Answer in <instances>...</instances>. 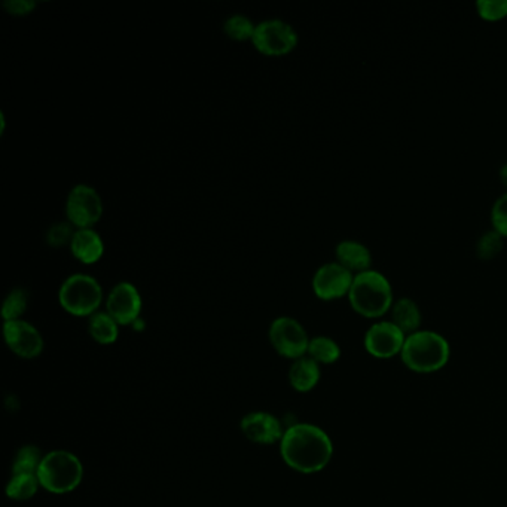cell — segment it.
<instances>
[{
    "label": "cell",
    "mask_w": 507,
    "mask_h": 507,
    "mask_svg": "<svg viewBox=\"0 0 507 507\" xmlns=\"http://www.w3.org/2000/svg\"><path fill=\"white\" fill-rule=\"evenodd\" d=\"M479 17L488 22H499L507 17V0H479L476 2Z\"/></svg>",
    "instance_id": "obj_26"
},
{
    "label": "cell",
    "mask_w": 507,
    "mask_h": 507,
    "mask_svg": "<svg viewBox=\"0 0 507 507\" xmlns=\"http://www.w3.org/2000/svg\"><path fill=\"white\" fill-rule=\"evenodd\" d=\"M306 356L311 357L319 365H333L340 361L341 347L329 336H315L310 340Z\"/></svg>",
    "instance_id": "obj_19"
},
{
    "label": "cell",
    "mask_w": 507,
    "mask_h": 507,
    "mask_svg": "<svg viewBox=\"0 0 507 507\" xmlns=\"http://www.w3.org/2000/svg\"><path fill=\"white\" fill-rule=\"evenodd\" d=\"M354 274L348 271L340 262H327L322 265L313 277V290L322 301H335L350 294Z\"/></svg>",
    "instance_id": "obj_10"
},
{
    "label": "cell",
    "mask_w": 507,
    "mask_h": 507,
    "mask_svg": "<svg viewBox=\"0 0 507 507\" xmlns=\"http://www.w3.org/2000/svg\"><path fill=\"white\" fill-rule=\"evenodd\" d=\"M391 322L407 336L418 332L423 322L418 304L411 298H400L394 302L391 306Z\"/></svg>",
    "instance_id": "obj_17"
},
{
    "label": "cell",
    "mask_w": 507,
    "mask_h": 507,
    "mask_svg": "<svg viewBox=\"0 0 507 507\" xmlns=\"http://www.w3.org/2000/svg\"><path fill=\"white\" fill-rule=\"evenodd\" d=\"M103 298V287L96 277L89 274H71L59 289L60 305L75 317H91L99 313Z\"/></svg>",
    "instance_id": "obj_5"
},
{
    "label": "cell",
    "mask_w": 507,
    "mask_h": 507,
    "mask_svg": "<svg viewBox=\"0 0 507 507\" xmlns=\"http://www.w3.org/2000/svg\"><path fill=\"white\" fill-rule=\"evenodd\" d=\"M142 308V295L130 281L117 283L106 299V313L112 315L119 326H133L140 319Z\"/></svg>",
    "instance_id": "obj_9"
},
{
    "label": "cell",
    "mask_w": 507,
    "mask_h": 507,
    "mask_svg": "<svg viewBox=\"0 0 507 507\" xmlns=\"http://www.w3.org/2000/svg\"><path fill=\"white\" fill-rule=\"evenodd\" d=\"M491 223L493 230L507 239V192L495 200L494 206L491 209Z\"/></svg>",
    "instance_id": "obj_27"
},
{
    "label": "cell",
    "mask_w": 507,
    "mask_h": 507,
    "mask_svg": "<svg viewBox=\"0 0 507 507\" xmlns=\"http://www.w3.org/2000/svg\"><path fill=\"white\" fill-rule=\"evenodd\" d=\"M298 32L281 18H268L256 24L252 43L260 54L280 57L289 54L298 45Z\"/></svg>",
    "instance_id": "obj_6"
},
{
    "label": "cell",
    "mask_w": 507,
    "mask_h": 507,
    "mask_svg": "<svg viewBox=\"0 0 507 507\" xmlns=\"http://www.w3.org/2000/svg\"><path fill=\"white\" fill-rule=\"evenodd\" d=\"M256 24L252 18H249L244 14H234L223 23V32L228 38L237 42H246L252 41L255 34Z\"/></svg>",
    "instance_id": "obj_21"
},
{
    "label": "cell",
    "mask_w": 507,
    "mask_h": 507,
    "mask_svg": "<svg viewBox=\"0 0 507 507\" xmlns=\"http://www.w3.org/2000/svg\"><path fill=\"white\" fill-rule=\"evenodd\" d=\"M400 357L412 372H437L448 363L451 347L437 332L418 331L407 336Z\"/></svg>",
    "instance_id": "obj_3"
},
{
    "label": "cell",
    "mask_w": 507,
    "mask_h": 507,
    "mask_svg": "<svg viewBox=\"0 0 507 507\" xmlns=\"http://www.w3.org/2000/svg\"><path fill=\"white\" fill-rule=\"evenodd\" d=\"M407 335L393 322L373 323L365 333L366 352L375 359H391L400 354Z\"/></svg>",
    "instance_id": "obj_11"
},
{
    "label": "cell",
    "mask_w": 507,
    "mask_h": 507,
    "mask_svg": "<svg viewBox=\"0 0 507 507\" xmlns=\"http://www.w3.org/2000/svg\"><path fill=\"white\" fill-rule=\"evenodd\" d=\"M89 332L92 340L99 344L110 345L119 336V324L106 311H99L89 317Z\"/></svg>",
    "instance_id": "obj_18"
},
{
    "label": "cell",
    "mask_w": 507,
    "mask_h": 507,
    "mask_svg": "<svg viewBox=\"0 0 507 507\" xmlns=\"http://www.w3.org/2000/svg\"><path fill=\"white\" fill-rule=\"evenodd\" d=\"M69 248L73 258L84 265L96 264L105 255V241L94 228L76 230Z\"/></svg>",
    "instance_id": "obj_14"
},
{
    "label": "cell",
    "mask_w": 507,
    "mask_h": 507,
    "mask_svg": "<svg viewBox=\"0 0 507 507\" xmlns=\"http://www.w3.org/2000/svg\"><path fill=\"white\" fill-rule=\"evenodd\" d=\"M336 262L352 271V274L363 273L371 269L372 253L365 244L356 239H344L335 249Z\"/></svg>",
    "instance_id": "obj_15"
},
{
    "label": "cell",
    "mask_w": 507,
    "mask_h": 507,
    "mask_svg": "<svg viewBox=\"0 0 507 507\" xmlns=\"http://www.w3.org/2000/svg\"><path fill=\"white\" fill-rule=\"evenodd\" d=\"M241 432L249 440L255 444L271 445L281 442L283 439V427L277 417L268 412H252L241 419L239 423Z\"/></svg>",
    "instance_id": "obj_13"
},
{
    "label": "cell",
    "mask_w": 507,
    "mask_h": 507,
    "mask_svg": "<svg viewBox=\"0 0 507 507\" xmlns=\"http://www.w3.org/2000/svg\"><path fill=\"white\" fill-rule=\"evenodd\" d=\"M500 181L507 188V164H504L503 167L500 168Z\"/></svg>",
    "instance_id": "obj_29"
},
{
    "label": "cell",
    "mask_w": 507,
    "mask_h": 507,
    "mask_svg": "<svg viewBox=\"0 0 507 507\" xmlns=\"http://www.w3.org/2000/svg\"><path fill=\"white\" fill-rule=\"evenodd\" d=\"M39 483L38 474H14L13 479L6 485V495L9 499L24 502V500L33 499L38 493Z\"/></svg>",
    "instance_id": "obj_20"
},
{
    "label": "cell",
    "mask_w": 507,
    "mask_h": 507,
    "mask_svg": "<svg viewBox=\"0 0 507 507\" xmlns=\"http://www.w3.org/2000/svg\"><path fill=\"white\" fill-rule=\"evenodd\" d=\"M281 457L299 474H319L333 455V444L324 430L315 424H295L280 442Z\"/></svg>",
    "instance_id": "obj_1"
},
{
    "label": "cell",
    "mask_w": 507,
    "mask_h": 507,
    "mask_svg": "<svg viewBox=\"0 0 507 507\" xmlns=\"http://www.w3.org/2000/svg\"><path fill=\"white\" fill-rule=\"evenodd\" d=\"M36 474L41 486L46 491L52 494H68L82 483L84 465L75 454L52 451L43 455Z\"/></svg>",
    "instance_id": "obj_4"
},
{
    "label": "cell",
    "mask_w": 507,
    "mask_h": 507,
    "mask_svg": "<svg viewBox=\"0 0 507 507\" xmlns=\"http://www.w3.org/2000/svg\"><path fill=\"white\" fill-rule=\"evenodd\" d=\"M503 246L504 237H502L497 230H488L479 237L478 243H476V255L479 259H494L495 256H499L500 252L503 250Z\"/></svg>",
    "instance_id": "obj_24"
},
{
    "label": "cell",
    "mask_w": 507,
    "mask_h": 507,
    "mask_svg": "<svg viewBox=\"0 0 507 507\" xmlns=\"http://www.w3.org/2000/svg\"><path fill=\"white\" fill-rule=\"evenodd\" d=\"M348 301L352 310L366 319L382 317L394 304L390 281L375 269L354 274Z\"/></svg>",
    "instance_id": "obj_2"
},
{
    "label": "cell",
    "mask_w": 507,
    "mask_h": 507,
    "mask_svg": "<svg viewBox=\"0 0 507 507\" xmlns=\"http://www.w3.org/2000/svg\"><path fill=\"white\" fill-rule=\"evenodd\" d=\"M6 128V119H5L4 112H0V135H4Z\"/></svg>",
    "instance_id": "obj_30"
},
{
    "label": "cell",
    "mask_w": 507,
    "mask_h": 507,
    "mask_svg": "<svg viewBox=\"0 0 507 507\" xmlns=\"http://www.w3.org/2000/svg\"><path fill=\"white\" fill-rule=\"evenodd\" d=\"M4 336L9 350L23 359H34L42 352L43 338L41 332L25 320L5 322Z\"/></svg>",
    "instance_id": "obj_12"
},
{
    "label": "cell",
    "mask_w": 507,
    "mask_h": 507,
    "mask_svg": "<svg viewBox=\"0 0 507 507\" xmlns=\"http://www.w3.org/2000/svg\"><path fill=\"white\" fill-rule=\"evenodd\" d=\"M269 343L280 356L298 361L306 356L310 338L301 323L287 315L277 317L269 326Z\"/></svg>",
    "instance_id": "obj_8"
},
{
    "label": "cell",
    "mask_w": 507,
    "mask_h": 507,
    "mask_svg": "<svg viewBox=\"0 0 507 507\" xmlns=\"http://www.w3.org/2000/svg\"><path fill=\"white\" fill-rule=\"evenodd\" d=\"M75 230L76 228L70 222L54 223L46 230V243L50 244L51 248H61L66 244L70 246Z\"/></svg>",
    "instance_id": "obj_25"
},
{
    "label": "cell",
    "mask_w": 507,
    "mask_h": 507,
    "mask_svg": "<svg viewBox=\"0 0 507 507\" xmlns=\"http://www.w3.org/2000/svg\"><path fill=\"white\" fill-rule=\"evenodd\" d=\"M4 8L11 15L24 17L38 8V2H34V0H5Z\"/></svg>",
    "instance_id": "obj_28"
},
{
    "label": "cell",
    "mask_w": 507,
    "mask_h": 507,
    "mask_svg": "<svg viewBox=\"0 0 507 507\" xmlns=\"http://www.w3.org/2000/svg\"><path fill=\"white\" fill-rule=\"evenodd\" d=\"M29 306V294L23 287H15L11 290L2 304V319L4 322H13V320H22L25 311Z\"/></svg>",
    "instance_id": "obj_22"
},
{
    "label": "cell",
    "mask_w": 507,
    "mask_h": 507,
    "mask_svg": "<svg viewBox=\"0 0 507 507\" xmlns=\"http://www.w3.org/2000/svg\"><path fill=\"white\" fill-rule=\"evenodd\" d=\"M42 454L33 445H25L13 463V474H36L42 463Z\"/></svg>",
    "instance_id": "obj_23"
},
{
    "label": "cell",
    "mask_w": 507,
    "mask_h": 507,
    "mask_svg": "<svg viewBox=\"0 0 507 507\" xmlns=\"http://www.w3.org/2000/svg\"><path fill=\"white\" fill-rule=\"evenodd\" d=\"M320 377H322L320 365L311 357H301L298 361H294V365L290 366V386L294 387L295 390L299 391V393L313 390L319 384Z\"/></svg>",
    "instance_id": "obj_16"
},
{
    "label": "cell",
    "mask_w": 507,
    "mask_h": 507,
    "mask_svg": "<svg viewBox=\"0 0 507 507\" xmlns=\"http://www.w3.org/2000/svg\"><path fill=\"white\" fill-rule=\"evenodd\" d=\"M103 216V202L94 186L78 183L66 198V218L76 230L92 228Z\"/></svg>",
    "instance_id": "obj_7"
}]
</instances>
